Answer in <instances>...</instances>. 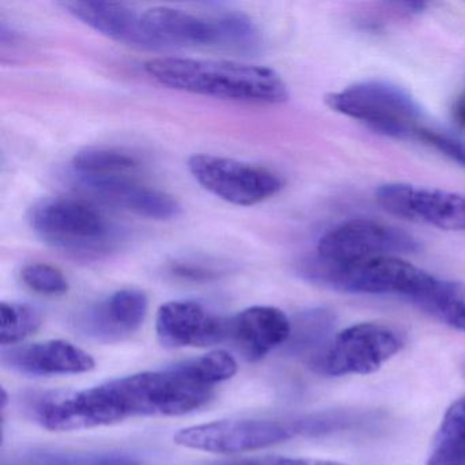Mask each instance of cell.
Returning <instances> with one entry per match:
<instances>
[{"label":"cell","mask_w":465,"mask_h":465,"mask_svg":"<svg viewBox=\"0 0 465 465\" xmlns=\"http://www.w3.org/2000/svg\"><path fill=\"white\" fill-rule=\"evenodd\" d=\"M212 397L213 389L168 367L83 391H48L39 405V420L50 431H78L138 416L186 415L208 404Z\"/></svg>","instance_id":"obj_1"},{"label":"cell","mask_w":465,"mask_h":465,"mask_svg":"<svg viewBox=\"0 0 465 465\" xmlns=\"http://www.w3.org/2000/svg\"><path fill=\"white\" fill-rule=\"evenodd\" d=\"M145 72L165 88L200 96L268 105L290 99L282 75L265 66L168 56L146 62Z\"/></svg>","instance_id":"obj_2"},{"label":"cell","mask_w":465,"mask_h":465,"mask_svg":"<svg viewBox=\"0 0 465 465\" xmlns=\"http://www.w3.org/2000/svg\"><path fill=\"white\" fill-rule=\"evenodd\" d=\"M34 232L77 260H97L119 243L118 227L99 209L73 198H47L29 211Z\"/></svg>","instance_id":"obj_3"},{"label":"cell","mask_w":465,"mask_h":465,"mask_svg":"<svg viewBox=\"0 0 465 465\" xmlns=\"http://www.w3.org/2000/svg\"><path fill=\"white\" fill-rule=\"evenodd\" d=\"M307 282L356 295H400L415 302L434 276L399 257H377L345 263L307 261L301 269Z\"/></svg>","instance_id":"obj_4"},{"label":"cell","mask_w":465,"mask_h":465,"mask_svg":"<svg viewBox=\"0 0 465 465\" xmlns=\"http://www.w3.org/2000/svg\"><path fill=\"white\" fill-rule=\"evenodd\" d=\"M331 110L363 122L389 137L408 138L421 132L420 110L415 100L399 86L382 81L355 84L325 97Z\"/></svg>","instance_id":"obj_5"},{"label":"cell","mask_w":465,"mask_h":465,"mask_svg":"<svg viewBox=\"0 0 465 465\" xmlns=\"http://www.w3.org/2000/svg\"><path fill=\"white\" fill-rule=\"evenodd\" d=\"M405 345L404 337L385 323L363 322L333 337L310 361L325 377L367 375L378 371Z\"/></svg>","instance_id":"obj_6"},{"label":"cell","mask_w":465,"mask_h":465,"mask_svg":"<svg viewBox=\"0 0 465 465\" xmlns=\"http://www.w3.org/2000/svg\"><path fill=\"white\" fill-rule=\"evenodd\" d=\"M187 168L203 189L232 205H257L284 187L282 179L268 168L213 154H194Z\"/></svg>","instance_id":"obj_7"},{"label":"cell","mask_w":465,"mask_h":465,"mask_svg":"<svg viewBox=\"0 0 465 465\" xmlns=\"http://www.w3.org/2000/svg\"><path fill=\"white\" fill-rule=\"evenodd\" d=\"M420 249L411 233L371 219H353L337 225L318 242L317 258L329 263L397 257Z\"/></svg>","instance_id":"obj_8"},{"label":"cell","mask_w":465,"mask_h":465,"mask_svg":"<svg viewBox=\"0 0 465 465\" xmlns=\"http://www.w3.org/2000/svg\"><path fill=\"white\" fill-rule=\"evenodd\" d=\"M292 423L260 419H224L179 430L173 442L193 450L238 454L261 450L291 440Z\"/></svg>","instance_id":"obj_9"},{"label":"cell","mask_w":465,"mask_h":465,"mask_svg":"<svg viewBox=\"0 0 465 465\" xmlns=\"http://www.w3.org/2000/svg\"><path fill=\"white\" fill-rule=\"evenodd\" d=\"M377 203L388 213L445 231H465V197L407 183L382 184Z\"/></svg>","instance_id":"obj_10"},{"label":"cell","mask_w":465,"mask_h":465,"mask_svg":"<svg viewBox=\"0 0 465 465\" xmlns=\"http://www.w3.org/2000/svg\"><path fill=\"white\" fill-rule=\"evenodd\" d=\"M73 178L84 192L137 216L165 222L176 219L182 212V206L173 195L145 186L130 175H73Z\"/></svg>","instance_id":"obj_11"},{"label":"cell","mask_w":465,"mask_h":465,"mask_svg":"<svg viewBox=\"0 0 465 465\" xmlns=\"http://www.w3.org/2000/svg\"><path fill=\"white\" fill-rule=\"evenodd\" d=\"M148 306L143 291L124 288L80 312L75 328L96 341H122L143 326Z\"/></svg>","instance_id":"obj_12"},{"label":"cell","mask_w":465,"mask_h":465,"mask_svg":"<svg viewBox=\"0 0 465 465\" xmlns=\"http://www.w3.org/2000/svg\"><path fill=\"white\" fill-rule=\"evenodd\" d=\"M228 320L192 301H173L157 312L156 333L167 348L209 347L227 339Z\"/></svg>","instance_id":"obj_13"},{"label":"cell","mask_w":465,"mask_h":465,"mask_svg":"<svg viewBox=\"0 0 465 465\" xmlns=\"http://www.w3.org/2000/svg\"><path fill=\"white\" fill-rule=\"evenodd\" d=\"M143 25L152 50L220 47L216 17H200L173 7H153L143 13Z\"/></svg>","instance_id":"obj_14"},{"label":"cell","mask_w":465,"mask_h":465,"mask_svg":"<svg viewBox=\"0 0 465 465\" xmlns=\"http://www.w3.org/2000/svg\"><path fill=\"white\" fill-rule=\"evenodd\" d=\"M2 361L15 371L35 377L83 374L96 366L86 351L64 340H48L4 350Z\"/></svg>","instance_id":"obj_15"},{"label":"cell","mask_w":465,"mask_h":465,"mask_svg":"<svg viewBox=\"0 0 465 465\" xmlns=\"http://www.w3.org/2000/svg\"><path fill=\"white\" fill-rule=\"evenodd\" d=\"M290 318L280 309L252 306L228 320L227 339L249 361L265 358L291 336Z\"/></svg>","instance_id":"obj_16"},{"label":"cell","mask_w":465,"mask_h":465,"mask_svg":"<svg viewBox=\"0 0 465 465\" xmlns=\"http://www.w3.org/2000/svg\"><path fill=\"white\" fill-rule=\"evenodd\" d=\"M70 15L94 31L133 47L152 50L143 25V13L111 2H64Z\"/></svg>","instance_id":"obj_17"},{"label":"cell","mask_w":465,"mask_h":465,"mask_svg":"<svg viewBox=\"0 0 465 465\" xmlns=\"http://www.w3.org/2000/svg\"><path fill=\"white\" fill-rule=\"evenodd\" d=\"M413 303L445 325L465 333V282H446L434 277Z\"/></svg>","instance_id":"obj_18"},{"label":"cell","mask_w":465,"mask_h":465,"mask_svg":"<svg viewBox=\"0 0 465 465\" xmlns=\"http://www.w3.org/2000/svg\"><path fill=\"white\" fill-rule=\"evenodd\" d=\"M427 465H465V397L446 411Z\"/></svg>","instance_id":"obj_19"},{"label":"cell","mask_w":465,"mask_h":465,"mask_svg":"<svg viewBox=\"0 0 465 465\" xmlns=\"http://www.w3.org/2000/svg\"><path fill=\"white\" fill-rule=\"evenodd\" d=\"M138 167L137 157L114 148H86L72 160V173L77 176L130 175Z\"/></svg>","instance_id":"obj_20"},{"label":"cell","mask_w":465,"mask_h":465,"mask_svg":"<svg viewBox=\"0 0 465 465\" xmlns=\"http://www.w3.org/2000/svg\"><path fill=\"white\" fill-rule=\"evenodd\" d=\"M171 367L193 382L211 389L217 383L231 380L238 372V361L225 351H213Z\"/></svg>","instance_id":"obj_21"},{"label":"cell","mask_w":465,"mask_h":465,"mask_svg":"<svg viewBox=\"0 0 465 465\" xmlns=\"http://www.w3.org/2000/svg\"><path fill=\"white\" fill-rule=\"evenodd\" d=\"M334 317L328 310L314 309L302 312L291 322V336L288 339V350L293 353L304 352L320 344L331 329Z\"/></svg>","instance_id":"obj_22"},{"label":"cell","mask_w":465,"mask_h":465,"mask_svg":"<svg viewBox=\"0 0 465 465\" xmlns=\"http://www.w3.org/2000/svg\"><path fill=\"white\" fill-rule=\"evenodd\" d=\"M0 342L4 347L23 341L42 326V314L29 304L4 302L0 306Z\"/></svg>","instance_id":"obj_23"},{"label":"cell","mask_w":465,"mask_h":465,"mask_svg":"<svg viewBox=\"0 0 465 465\" xmlns=\"http://www.w3.org/2000/svg\"><path fill=\"white\" fill-rule=\"evenodd\" d=\"M220 28V47L239 53H254L261 45V32L246 15L225 13L217 15Z\"/></svg>","instance_id":"obj_24"},{"label":"cell","mask_w":465,"mask_h":465,"mask_svg":"<svg viewBox=\"0 0 465 465\" xmlns=\"http://www.w3.org/2000/svg\"><path fill=\"white\" fill-rule=\"evenodd\" d=\"M21 279L29 290L42 295L61 296L69 291L64 274L47 263H29L21 271Z\"/></svg>","instance_id":"obj_25"},{"label":"cell","mask_w":465,"mask_h":465,"mask_svg":"<svg viewBox=\"0 0 465 465\" xmlns=\"http://www.w3.org/2000/svg\"><path fill=\"white\" fill-rule=\"evenodd\" d=\"M31 465H137L122 454H43Z\"/></svg>","instance_id":"obj_26"},{"label":"cell","mask_w":465,"mask_h":465,"mask_svg":"<svg viewBox=\"0 0 465 465\" xmlns=\"http://www.w3.org/2000/svg\"><path fill=\"white\" fill-rule=\"evenodd\" d=\"M419 137L424 143H430L434 146L440 153L445 154L449 159L456 162L457 164L465 168V143L456 138L449 137L445 134H438V133L430 132V130H423L419 133Z\"/></svg>","instance_id":"obj_27"},{"label":"cell","mask_w":465,"mask_h":465,"mask_svg":"<svg viewBox=\"0 0 465 465\" xmlns=\"http://www.w3.org/2000/svg\"><path fill=\"white\" fill-rule=\"evenodd\" d=\"M171 273L181 280L186 282H211L219 276L220 272L216 271L213 266L205 265L201 262H176L171 266Z\"/></svg>","instance_id":"obj_28"},{"label":"cell","mask_w":465,"mask_h":465,"mask_svg":"<svg viewBox=\"0 0 465 465\" xmlns=\"http://www.w3.org/2000/svg\"><path fill=\"white\" fill-rule=\"evenodd\" d=\"M220 465H347L331 460L299 459V457L269 456L243 461L223 462Z\"/></svg>","instance_id":"obj_29"},{"label":"cell","mask_w":465,"mask_h":465,"mask_svg":"<svg viewBox=\"0 0 465 465\" xmlns=\"http://www.w3.org/2000/svg\"><path fill=\"white\" fill-rule=\"evenodd\" d=\"M453 119L462 130H465V92L454 103Z\"/></svg>","instance_id":"obj_30"}]
</instances>
